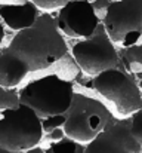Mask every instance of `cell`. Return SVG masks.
<instances>
[{
    "instance_id": "obj_10",
    "label": "cell",
    "mask_w": 142,
    "mask_h": 153,
    "mask_svg": "<svg viewBox=\"0 0 142 153\" xmlns=\"http://www.w3.org/2000/svg\"><path fill=\"white\" fill-rule=\"evenodd\" d=\"M40 7L28 0L25 3H1L0 4V16L3 22L10 30H25L34 25V22L40 16Z\"/></svg>"
},
{
    "instance_id": "obj_3",
    "label": "cell",
    "mask_w": 142,
    "mask_h": 153,
    "mask_svg": "<svg viewBox=\"0 0 142 153\" xmlns=\"http://www.w3.org/2000/svg\"><path fill=\"white\" fill-rule=\"evenodd\" d=\"M43 120L27 104L0 111V149L27 152L43 138Z\"/></svg>"
},
{
    "instance_id": "obj_7",
    "label": "cell",
    "mask_w": 142,
    "mask_h": 153,
    "mask_svg": "<svg viewBox=\"0 0 142 153\" xmlns=\"http://www.w3.org/2000/svg\"><path fill=\"white\" fill-rule=\"evenodd\" d=\"M102 24L114 43L136 45L142 37V0H113Z\"/></svg>"
},
{
    "instance_id": "obj_15",
    "label": "cell",
    "mask_w": 142,
    "mask_h": 153,
    "mask_svg": "<svg viewBox=\"0 0 142 153\" xmlns=\"http://www.w3.org/2000/svg\"><path fill=\"white\" fill-rule=\"evenodd\" d=\"M43 120V129L45 132H52L55 129H59V128H64L65 126V122H67V113L65 114H56V116H50L47 119H42Z\"/></svg>"
},
{
    "instance_id": "obj_13",
    "label": "cell",
    "mask_w": 142,
    "mask_h": 153,
    "mask_svg": "<svg viewBox=\"0 0 142 153\" xmlns=\"http://www.w3.org/2000/svg\"><path fill=\"white\" fill-rule=\"evenodd\" d=\"M121 61L124 62L127 70L141 68L142 67V45H132L129 48H124Z\"/></svg>"
},
{
    "instance_id": "obj_18",
    "label": "cell",
    "mask_w": 142,
    "mask_h": 153,
    "mask_svg": "<svg viewBox=\"0 0 142 153\" xmlns=\"http://www.w3.org/2000/svg\"><path fill=\"white\" fill-rule=\"evenodd\" d=\"M111 1L113 0H93V7H95V10H96V13H98V16L101 18V21H104Z\"/></svg>"
},
{
    "instance_id": "obj_12",
    "label": "cell",
    "mask_w": 142,
    "mask_h": 153,
    "mask_svg": "<svg viewBox=\"0 0 142 153\" xmlns=\"http://www.w3.org/2000/svg\"><path fill=\"white\" fill-rule=\"evenodd\" d=\"M46 153H86V144L65 135L58 141H52L46 149Z\"/></svg>"
},
{
    "instance_id": "obj_4",
    "label": "cell",
    "mask_w": 142,
    "mask_h": 153,
    "mask_svg": "<svg viewBox=\"0 0 142 153\" xmlns=\"http://www.w3.org/2000/svg\"><path fill=\"white\" fill-rule=\"evenodd\" d=\"M114 117L116 116L102 101L76 92L73 104L67 111L64 131L67 137L88 144L104 131Z\"/></svg>"
},
{
    "instance_id": "obj_8",
    "label": "cell",
    "mask_w": 142,
    "mask_h": 153,
    "mask_svg": "<svg viewBox=\"0 0 142 153\" xmlns=\"http://www.w3.org/2000/svg\"><path fill=\"white\" fill-rule=\"evenodd\" d=\"M101 22L92 0H73L59 7L56 15L59 30L70 37L88 39L93 36Z\"/></svg>"
},
{
    "instance_id": "obj_11",
    "label": "cell",
    "mask_w": 142,
    "mask_h": 153,
    "mask_svg": "<svg viewBox=\"0 0 142 153\" xmlns=\"http://www.w3.org/2000/svg\"><path fill=\"white\" fill-rule=\"evenodd\" d=\"M30 73L27 62L16 53L4 48L0 53V86L16 88L21 80Z\"/></svg>"
},
{
    "instance_id": "obj_20",
    "label": "cell",
    "mask_w": 142,
    "mask_h": 153,
    "mask_svg": "<svg viewBox=\"0 0 142 153\" xmlns=\"http://www.w3.org/2000/svg\"><path fill=\"white\" fill-rule=\"evenodd\" d=\"M0 153H25V152H12V150H6V149H0Z\"/></svg>"
},
{
    "instance_id": "obj_16",
    "label": "cell",
    "mask_w": 142,
    "mask_h": 153,
    "mask_svg": "<svg viewBox=\"0 0 142 153\" xmlns=\"http://www.w3.org/2000/svg\"><path fill=\"white\" fill-rule=\"evenodd\" d=\"M130 131L132 135L136 138V141L142 146V108L130 116Z\"/></svg>"
},
{
    "instance_id": "obj_6",
    "label": "cell",
    "mask_w": 142,
    "mask_h": 153,
    "mask_svg": "<svg viewBox=\"0 0 142 153\" xmlns=\"http://www.w3.org/2000/svg\"><path fill=\"white\" fill-rule=\"evenodd\" d=\"M71 53L77 65L93 77L105 70L120 67L118 52L102 22L96 28L93 36L77 42L73 46Z\"/></svg>"
},
{
    "instance_id": "obj_1",
    "label": "cell",
    "mask_w": 142,
    "mask_h": 153,
    "mask_svg": "<svg viewBox=\"0 0 142 153\" xmlns=\"http://www.w3.org/2000/svg\"><path fill=\"white\" fill-rule=\"evenodd\" d=\"M9 51L21 56L30 71L45 70L68 53L67 40L52 13H42L30 28L16 31Z\"/></svg>"
},
{
    "instance_id": "obj_14",
    "label": "cell",
    "mask_w": 142,
    "mask_h": 153,
    "mask_svg": "<svg viewBox=\"0 0 142 153\" xmlns=\"http://www.w3.org/2000/svg\"><path fill=\"white\" fill-rule=\"evenodd\" d=\"M21 105L19 89L16 88H1L0 86V111L16 108Z\"/></svg>"
},
{
    "instance_id": "obj_21",
    "label": "cell",
    "mask_w": 142,
    "mask_h": 153,
    "mask_svg": "<svg viewBox=\"0 0 142 153\" xmlns=\"http://www.w3.org/2000/svg\"><path fill=\"white\" fill-rule=\"evenodd\" d=\"M138 85H139V89H141V92H142V80H139V83H138Z\"/></svg>"
},
{
    "instance_id": "obj_17",
    "label": "cell",
    "mask_w": 142,
    "mask_h": 153,
    "mask_svg": "<svg viewBox=\"0 0 142 153\" xmlns=\"http://www.w3.org/2000/svg\"><path fill=\"white\" fill-rule=\"evenodd\" d=\"M34 1L40 9H46V10H52V9H58V7H62L64 4L73 1V0H31ZM93 1V0H92Z\"/></svg>"
},
{
    "instance_id": "obj_19",
    "label": "cell",
    "mask_w": 142,
    "mask_h": 153,
    "mask_svg": "<svg viewBox=\"0 0 142 153\" xmlns=\"http://www.w3.org/2000/svg\"><path fill=\"white\" fill-rule=\"evenodd\" d=\"M27 153H46V150H43V149H40V147H33V149L27 150Z\"/></svg>"
},
{
    "instance_id": "obj_9",
    "label": "cell",
    "mask_w": 142,
    "mask_h": 153,
    "mask_svg": "<svg viewBox=\"0 0 142 153\" xmlns=\"http://www.w3.org/2000/svg\"><path fill=\"white\" fill-rule=\"evenodd\" d=\"M86 153H142L130 131V117H114L104 131L86 144Z\"/></svg>"
},
{
    "instance_id": "obj_22",
    "label": "cell",
    "mask_w": 142,
    "mask_h": 153,
    "mask_svg": "<svg viewBox=\"0 0 142 153\" xmlns=\"http://www.w3.org/2000/svg\"><path fill=\"white\" fill-rule=\"evenodd\" d=\"M4 1V0H3ZM15 1H21V3H25V1H28V0H15Z\"/></svg>"
},
{
    "instance_id": "obj_5",
    "label": "cell",
    "mask_w": 142,
    "mask_h": 153,
    "mask_svg": "<svg viewBox=\"0 0 142 153\" xmlns=\"http://www.w3.org/2000/svg\"><path fill=\"white\" fill-rule=\"evenodd\" d=\"M90 86L104 98L116 105L123 116H132L142 108V92L139 85L121 67L105 70L90 80Z\"/></svg>"
},
{
    "instance_id": "obj_2",
    "label": "cell",
    "mask_w": 142,
    "mask_h": 153,
    "mask_svg": "<svg viewBox=\"0 0 142 153\" xmlns=\"http://www.w3.org/2000/svg\"><path fill=\"white\" fill-rule=\"evenodd\" d=\"M74 95V83L56 73L31 80L19 89L21 104L30 105L42 119L65 114L73 104Z\"/></svg>"
}]
</instances>
